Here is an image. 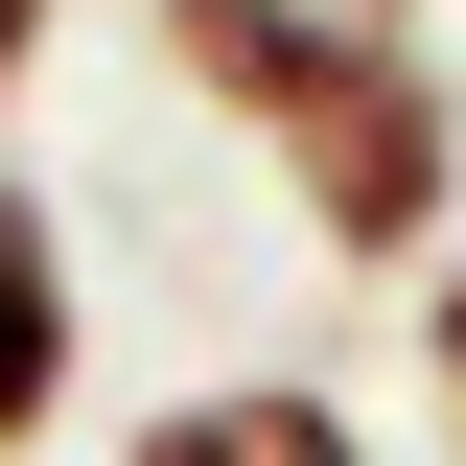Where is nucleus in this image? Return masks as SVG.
I'll return each mask as SVG.
<instances>
[{
	"label": "nucleus",
	"instance_id": "nucleus-1",
	"mask_svg": "<svg viewBox=\"0 0 466 466\" xmlns=\"http://www.w3.org/2000/svg\"><path fill=\"white\" fill-rule=\"evenodd\" d=\"M280 210L350 280H420L466 233V94H443V47H397V70H350L327 116H280Z\"/></svg>",
	"mask_w": 466,
	"mask_h": 466
},
{
	"label": "nucleus",
	"instance_id": "nucleus-5",
	"mask_svg": "<svg viewBox=\"0 0 466 466\" xmlns=\"http://www.w3.org/2000/svg\"><path fill=\"white\" fill-rule=\"evenodd\" d=\"M420 420H443V443H466V233H443V257H420Z\"/></svg>",
	"mask_w": 466,
	"mask_h": 466
},
{
	"label": "nucleus",
	"instance_id": "nucleus-2",
	"mask_svg": "<svg viewBox=\"0 0 466 466\" xmlns=\"http://www.w3.org/2000/svg\"><path fill=\"white\" fill-rule=\"evenodd\" d=\"M420 0H164V70L233 116V140H280V116H327L350 70H397Z\"/></svg>",
	"mask_w": 466,
	"mask_h": 466
},
{
	"label": "nucleus",
	"instance_id": "nucleus-3",
	"mask_svg": "<svg viewBox=\"0 0 466 466\" xmlns=\"http://www.w3.org/2000/svg\"><path fill=\"white\" fill-rule=\"evenodd\" d=\"M70 397H94V257H70V210L24 164H0V466H47Z\"/></svg>",
	"mask_w": 466,
	"mask_h": 466
},
{
	"label": "nucleus",
	"instance_id": "nucleus-4",
	"mask_svg": "<svg viewBox=\"0 0 466 466\" xmlns=\"http://www.w3.org/2000/svg\"><path fill=\"white\" fill-rule=\"evenodd\" d=\"M116 466H373V420L327 373H187V397L116 420Z\"/></svg>",
	"mask_w": 466,
	"mask_h": 466
},
{
	"label": "nucleus",
	"instance_id": "nucleus-6",
	"mask_svg": "<svg viewBox=\"0 0 466 466\" xmlns=\"http://www.w3.org/2000/svg\"><path fill=\"white\" fill-rule=\"evenodd\" d=\"M47 24H70V0H0V94H24V70H47Z\"/></svg>",
	"mask_w": 466,
	"mask_h": 466
}]
</instances>
